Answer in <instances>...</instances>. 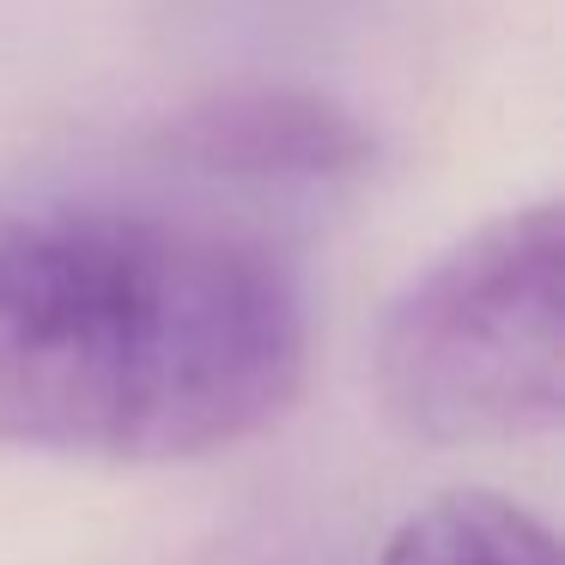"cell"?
<instances>
[{
	"mask_svg": "<svg viewBox=\"0 0 565 565\" xmlns=\"http://www.w3.org/2000/svg\"><path fill=\"white\" fill-rule=\"evenodd\" d=\"M371 383L419 444H511L565 407V225L553 201L450 244L390 305Z\"/></svg>",
	"mask_w": 565,
	"mask_h": 565,
	"instance_id": "cell-2",
	"label": "cell"
},
{
	"mask_svg": "<svg viewBox=\"0 0 565 565\" xmlns=\"http://www.w3.org/2000/svg\"><path fill=\"white\" fill-rule=\"evenodd\" d=\"M377 565H559L547 523L499 492H444L390 535Z\"/></svg>",
	"mask_w": 565,
	"mask_h": 565,
	"instance_id": "cell-4",
	"label": "cell"
},
{
	"mask_svg": "<svg viewBox=\"0 0 565 565\" xmlns=\"http://www.w3.org/2000/svg\"><path fill=\"white\" fill-rule=\"evenodd\" d=\"M305 298L262 244L159 213L0 207V444L195 462L305 390Z\"/></svg>",
	"mask_w": 565,
	"mask_h": 565,
	"instance_id": "cell-1",
	"label": "cell"
},
{
	"mask_svg": "<svg viewBox=\"0 0 565 565\" xmlns=\"http://www.w3.org/2000/svg\"><path fill=\"white\" fill-rule=\"evenodd\" d=\"M159 152L201 177H237V183H347L371 171V135L353 110L317 98V92H225L183 110L159 135Z\"/></svg>",
	"mask_w": 565,
	"mask_h": 565,
	"instance_id": "cell-3",
	"label": "cell"
}]
</instances>
